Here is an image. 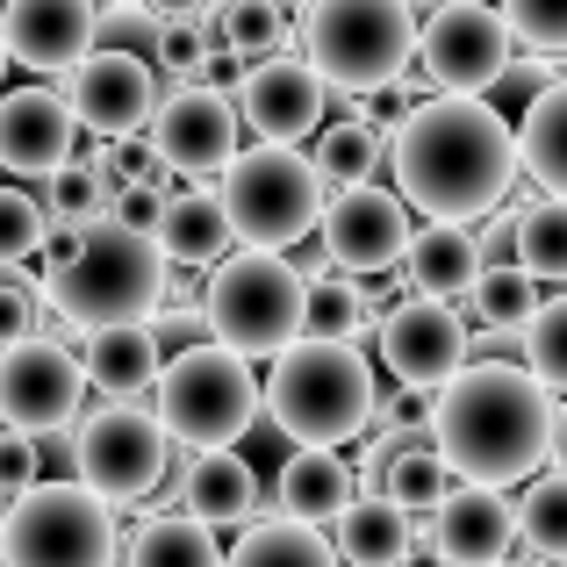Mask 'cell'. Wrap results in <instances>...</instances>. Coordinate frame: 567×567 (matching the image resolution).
<instances>
[{
	"mask_svg": "<svg viewBox=\"0 0 567 567\" xmlns=\"http://www.w3.org/2000/svg\"><path fill=\"white\" fill-rule=\"evenodd\" d=\"M381 166L395 173V202L416 216L467 230L474 216H496L517 181V137L496 101H445L424 94L381 137Z\"/></svg>",
	"mask_w": 567,
	"mask_h": 567,
	"instance_id": "6da1fadb",
	"label": "cell"
},
{
	"mask_svg": "<svg viewBox=\"0 0 567 567\" xmlns=\"http://www.w3.org/2000/svg\"><path fill=\"white\" fill-rule=\"evenodd\" d=\"M424 431H431V453L453 467V482L511 488V482H532V467H546V453L560 445V410L525 367L467 360L431 395Z\"/></svg>",
	"mask_w": 567,
	"mask_h": 567,
	"instance_id": "7a4b0ae2",
	"label": "cell"
},
{
	"mask_svg": "<svg viewBox=\"0 0 567 567\" xmlns=\"http://www.w3.org/2000/svg\"><path fill=\"white\" fill-rule=\"evenodd\" d=\"M374 367L360 346H309L295 338L259 381V416H274L302 453H338L374 431Z\"/></svg>",
	"mask_w": 567,
	"mask_h": 567,
	"instance_id": "3957f363",
	"label": "cell"
},
{
	"mask_svg": "<svg viewBox=\"0 0 567 567\" xmlns=\"http://www.w3.org/2000/svg\"><path fill=\"white\" fill-rule=\"evenodd\" d=\"M43 295L80 338H94V331H123V323H152L173 295V266L158 259L152 237L123 230V223H94L80 259L58 280H43Z\"/></svg>",
	"mask_w": 567,
	"mask_h": 567,
	"instance_id": "277c9868",
	"label": "cell"
},
{
	"mask_svg": "<svg viewBox=\"0 0 567 567\" xmlns=\"http://www.w3.org/2000/svg\"><path fill=\"white\" fill-rule=\"evenodd\" d=\"M302 295L309 274L288 251H230L216 274L202 280L194 309H202V338L237 360H280L302 338Z\"/></svg>",
	"mask_w": 567,
	"mask_h": 567,
	"instance_id": "5b68a950",
	"label": "cell"
},
{
	"mask_svg": "<svg viewBox=\"0 0 567 567\" xmlns=\"http://www.w3.org/2000/svg\"><path fill=\"white\" fill-rule=\"evenodd\" d=\"M416 58L410 0H309L302 8V65L338 94H388Z\"/></svg>",
	"mask_w": 567,
	"mask_h": 567,
	"instance_id": "8992f818",
	"label": "cell"
},
{
	"mask_svg": "<svg viewBox=\"0 0 567 567\" xmlns=\"http://www.w3.org/2000/svg\"><path fill=\"white\" fill-rule=\"evenodd\" d=\"M208 194H216L237 251H288V245H302V237L323 223V202H331V187L317 181V166H309L302 152H280V144L237 152Z\"/></svg>",
	"mask_w": 567,
	"mask_h": 567,
	"instance_id": "52a82bcc",
	"label": "cell"
},
{
	"mask_svg": "<svg viewBox=\"0 0 567 567\" xmlns=\"http://www.w3.org/2000/svg\"><path fill=\"white\" fill-rule=\"evenodd\" d=\"M152 395H158L152 402L158 431L173 445H194V453H237V439L259 424V374L208 338L158 367Z\"/></svg>",
	"mask_w": 567,
	"mask_h": 567,
	"instance_id": "ba28073f",
	"label": "cell"
},
{
	"mask_svg": "<svg viewBox=\"0 0 567 567\" xmlns=\"http://www.w3.org/2000/svg\"><path fill=\"white\" fill-rule=\"evenodd\" d=\"M115 511L80 482H37L0 511V567H115Z\"/></svg>",
	"mask_w": 567,
	"mask_h": 567,
	"instance_id": "9c48e42d",
	"label": "cell"
},
{
	"mask_svg": "<svg viewBox=\"0 0 567 567\" xmlns=\"http://www.w3.org/2000/svg\"><path fill=\"white\" fill-rule=\"evenodd\" d=\"M166 467H181V460H173V439L137 402H101V410H86L80 424H72V482H80L86 496H101L109 511L152 503L158 488H166Z\"/></svg>",
	"mask_w": 567,
	"mask_h": 567,
	"instance_id": "30bf717a",
	"label": "cell"
},
{
	"mask_svg": "<svg viewBox=\"0 0 567 567\" xmlns=\"http://www.w3.org/2000/svg\"><path fill=\"white\" fill-rule=\"evenodd\" d=\"M416 65H424L431 94L488 101V86H503V72L517 65V43L496 0H439L431 22H416Z\"/></svg>",
	"mask_w": 567,
	"mask_h": 567,
	"instance_id": "8fae6325",
	"label": "cell"
},
{
	"mask_svg": "<svg viewBox=\"0 0 567 567\" xmlns=\"http://www.w3.org/2000/svg\"><path fill=\"white\" fill-rule=\"evenodd\" d=\"M86 395V374L72 360V346L58 338H22V346L0 352V424L22 431V439H43V431H72Z\"/></svg>",
	"mask_w": 567,
	"mask_h": 567,
	"instance_id": "7c38bea8",
	"label": "cell"
},
{
	"mask_svg": "<svg viewBox=\"0 0 567 567\" xmlns=\"http://www.w3.org/2000/svg\"><path fill=\"white\" fill-rule=\"evenodd\" d=\"M374 352H381L395 388L439 395L467 367V323H460V309H439V302H416L410 295V302H388L374 317Z\"/></svg>",
	"mask_w": 567,
	"mask_h": 567,
	"instance_id": "4fadbf2b",
	"label": "cell"
},
{
	"mask_svg": "<svg viewBox=\"0 0 567 567\" xmlns=\"http://www.w3.org/2000/svg\"><path fill=\"white\" fill-rule=\"evenodd\" d=\"M323 259L352 280H374V274H395L402 251H410V208L395 202V187H338L323 202Z\"/></svg>",
	"mask_w": 567,
	"mask_h": 567,
	"instance_id": "5bb4252c",
	"label": "cell"
},
{
	"mask_svg": "<svg viewBox=\"0 0 567 567\" xmlns=\"http://www.w3.org/2000/svg\"><path fill=\"white\" fill-rule=\"evenodd\" d=\"M65 109L80 130H94L101 144H137L158 115V72L144 58L123 51H94L65 86Z\"/></svg>",
	"mask_w": 567,
	"mask_h": 567,
	"instance_id": "9a60e30c",
	"label": "cell"
},
{
	"mask_svg": "<svg viewBox=\"0 0 567 567\" xmlns=\"http://www.w3.org/2000/svg\"><path fill=\"white\" fill-rule=\"evenodd\" d=\"M323 109H331V86H323L295 51L259 58V65L245 72V86H237V123H245L259 144H280V152H295L302 137H317Z\"/></svg>",
	"mask_w": 567,
	"mask_h": 567,
	"instance_id": "2e32d148",
	"label": "cell"
},
{
	"mask_svg": "<svg viewBox=\"0 0 567 567\" xmlns=\"http://www.w3.org/2000/svg\"><path fill=\"white\" fill-rule=\"evenodd\" d=\"M237 101L216 86H173L152 115V158L166 173H223L237 158Z\"/></svg>",
	"mask_w": 567,
	"mask_h": 567,
	"instance_id": "e0dca14e",
	"label": "cell"
},
{
	"mask_svg": "<svg viewBox=\"0 0 567 567\" xmlns=\"http://www.w3.org/2000/svg\"><path fill=\"white\" fill-rule=\"evenodd\" d=\"M0 51L22 72H80L94 58V0H8L0 8Z\"/></svg>",
	"mask_w": 567,
	"mask_h": 567,
	"instance_id": "ac0fdd59",
	"label": "cell"
},
{
	"mask_svg": "<svg viewBox=\"0 0 567 567\" xmlns=\"http://www.w3.org/2000/svg\"><path fill=\"white\" fill-rule=\"evenodd\" d=\"M431 525V554L439 567H511L517 546V503L503 488H453Z\"/></svg>",
	"mask_w": 567,
	"mask_h": 567,
	"instance_id": "d6986e66",
	"label": "cell"
},
{
	"mask_svg": "<svg viewBox=\"0 0 567 567\" xmlns=\"http://www.w3.org/2000/svg\"><path fill=\"white\" fill-rule=\"evenodd\" d=\"M72 144H80V123H72L65 94H51V86L0 94V166L8 173L51 181L58 166H72Z\"/></svg>",
	"mask_w": 567,
	"mask_h": 567,
	"instance_id": "ffe728a7",
	"label": "cell"
},
{
	"mask_svg": "<svg viewBox=\"0 0 567 567\" xmlns=\"http://www.w3.org/2000/svg\"><path fill=\"white\" fill-rule=\"evenodd\" d=\"M259 467H251L245 453H194L187 474H181V517L216 539V532H251V517H259Z\"/></svg>",
	"mask_w": 567,
	"mask_h": 567,
	"instance_id": "44dd1931",
	"label": "cell"
},
{
	"mask_svg": "<svg viewBox=\"0 0 567 567\" xmlns=\"http://www.w3.org/2000/svg\"><path fill=\"white\" fill-rule=\"evenodd\" d=\"M360 496V482H352V460L346 453H295L288 467L274 474V488L259 496L266 517H288V525H331L346 503Z\"/></svg>",
	"mask_w": 567,
	"mask_h": 567,
	"instance_id": "7402d4cb",
	"label": "cell"
},
{
	"mask_svg": "<svg viewBox=\"0 0 567 567\" xmlns=\"http://www.w3.org/2000/svg\"><path fill=\"white\" fill-rule=\"evenodd\" d=\"M402 274H410L416 302L460 309L482 280V259H474V230H445V223H424L410 230V251H402Z\"/></svg>",
	"mask_w": 567,
	"mask_h": 567,
	"instance_id": "603a6c76",
	"label": "cell"
},
{
	"mask_svg": "<svg viewBox=\"0 0 567 567\" xmlns=\"http://www.w3.org/2000/svg\"><path fill=\"white\" fill-rule=\"evenodd\" d=\"M72 360H80L86 388H101V402H130V395H144V388L158 381L166 352H158L152 323H123V331H94Z\"/></svg>",
	"mask_w": 567,
	"mask_h": 567,
	"instance_id": "cb8c5ba5",
	"label": "cell"
},
{
	"mask_svg": "<svg viewBox=\"0 0 567 567\" xmlns=\"http://www.w3.org/2000/svg\"><path fill=\"white\" fill-rule=\"evenodd\" d=\"M152 245H158V259H166V266L216 274V266L237 251V237H230V223H223L216 194H166V216H158Z\"/></svg>",
	"mask_w": 567,
	"mask_h": 567,
	"instance_id": "d4e9b609",
	"label": "cell"
},
{
	"mask_svg": "<svg viewBox=\"0 0 567 567\" xmlns=\"http://www.w3.org/2000/svg\"><path fill=\"white\" fill-rule=\"evenodd\" d=\"M511 137H517V173H525L546 202H567V80H554L546 94L525 101Z\"/></svg>",
	"mask_w": 567,
	"mask_h": 567,
	"instance_id": "484cf974",
	"label": "cell"
},
{
	"mask_svg": "<svg viewBox=\"0 0 567 567\" xmlns=\"http://www.w3.org/2000/svg\"><path fill=\"white\" fill-rule=\"evenodd\" d=\"M323 539H331L338 567H395L402 554H410L416 525L395 511V503H381V496H352L346 511L323 525Z\"/></svg>",
	"mask_w": 567,
	"mask_h": 567,
	"instance_id": "4316f807",
	"label": "cell"
},
{
	"mask_svg": "<svg viewBox=\"0 0 567 567\" xmlns=\"http://www.w3.org/2000/svg\"><path fill=\"white\" fill-rule=\"evenodd\" d=\"M309 166H317V181L323 187H367L381 173V130L367 123L360 109L352 115H338V123H323L317 130V158H309Z\"/></svg>",
	"mask_w": 567,
	"mask_h": 567,
	"instance_id": "83f0119b",
	"label": "cell"
},
{
	"mask_svg": "<svg viewBox=\"0 0 567 567\" xmlns=\"http://www.w3.org/2000/svg\"><path fill=\"white\" fill-rule=\"evenodd\" d=\"M223 567H338V554H331V539H323L317 525L266 517V525H251L245 539H237V554Z\"/></svg>",
	"mask_w": 567,
	"mask_h": 567,
	"instance_id": "f1b7e54d",
	"label": "cell"
},
{
	"mask_svg": "<svg viewBox=\"0 0 567 567\" xmlns=\"http://www.w3.org/2000/svg\"><path fill=\"white\" fill-rule=\"evenodd\" d=\"M130 567H223V546L194 517L152 511L137 525V539H130Z\"/></svg>",
	"mask_w": 567,
	"mask_h": 567,
	"instance_id": "f546056e",
	"label": "cell"
},
{
	"mask_svg": "<svg viewBox=\"0 0 567 567\" xmlns=\"http://www.w3.org/2000/svg\"><path fill=\"white\" fill-rule=\"evenodd\" d=\"M288 8L280 0H223L216 8V51H230V58H280L288 51Z\"/></svg>",
	"mask_w": 567,
	"mask_h": 567,
	"instance_id": "4dcf8cb0",
	"label": "cell"
},
{
	"mask_svg": "<svg viewBox=\"0 0 567 567\" xmlns=\"http://www.w3.org/2000/svg\"><path fill=\"white\" fill-rule=\"evenodd\" d=\"M445 496H453V467H445L431 445L388 453V467H381V503H395L402 517H416V511H439Z\"/></svg>",
	"mask_w": 567,
	"mask_h": 567,
	"instance_id": "1f68e13d",
	"label": "cell"
},
{
	"mask_svg": "<svg viewBox=\"0 0 567 567\" xmlns=\"http://www.w3.org/2000/svg\"><path fill=\"white\" fill-rule=\"evenodd\" d=\"M367 331V288L360 280H309L302 295V338L309 346H352Z\"/></svg>",
	"mask_w": 567,
	"mask_h": 567,
	"instance_id": "d6a6232c",
	"label": "cell"
},
{
	"mask_svg": "<svg viewBox=\"0 0 567 567\" xmlns=\"http://www.w3.org/2000/svg\"><path fill=\"white\" fill-rule=\"evenodd\" d=\"M517 274L532 288H567V202H539L517 223Z\"/></svg>",
	"mask_w": 567,
	"mask_h": 567,
	"instance_id": "836d02e7",
	"label": "cell"
},
{
	"mask_svg": "<svg viewBox=\"0 0 567 567\" xmlns=\"http://www.w3.org/2000/svg\"><path fill=\"white\" fill-rule=\"evenodd\" d=\"M539 302H546V295L532 288L517 266H496V274H482V280H474V295H467V309L482 317V331H496V338H525V323L539 317Z\"/></svg>",
	"mask_w": 567,
	"mask_h": 567,
	"instance_id": "e575fe53",
	"label": "cell"
},
{
	"mask_svg": "<svg viewBox=\"0 0 567 567\" xmlns=\"http://www.w3.org/2000/svg\"><path fill=\"white\" fill-rule=\"evenodd\" d=\"M43 223H65V230H94V223H109V202H115V187L109 181H94V173L72 158V166H58L51 181H43Z\"/></svg>",
	"mask_w": 567,
	"mask_h": 567,
	"instance_id": "d590c367",
	"label": "cell"
},
{
	"mask_svg": "<svg viewBox=\"0 0 567 567\" xmlns=\"http://www.w3.org/2000/svg\"><path fill=\"white\" fill-rule=\"evenodd\" d=\"M517 539H525L539 560L567 567V467L539 474V482L525 488V503H517Z\"/></svg>",
	"mask_w": 567,
	"mask_h": 567,
	"instance_id": "8d00e7d4",
	"label": "cell"
},
{
	"mask_svg": "<svg viewBox=\"0 0 567 567\" xmlns=\"http://www.w3.org/2000/svg\"><path fill=\"white\" fill-rule=\"evenodd\" d=\"M517 352H525V374L539 381L546 395H567V295H546L539 317L517 338Z\"/></svg>",
	"mask_w": 567,
	"mask_h": 567,
	"instance_id": "74e56055",
	"label": "cell"
},
{
	"mask_svg": "<svg viewBox=\"0 0 567 567\" xmlns=\"http://www.w3.org/2000/svg\"><path fill=\"white\" fill-rule=\"evenodd\" d=\"M208 58H216V8H208V14H194V22H166V29H158V51H152V72L166 65L173 80L202 86Z\"/></svg>",
	"mask_w": 567,
	"mask_h": 567,
	"instance_id": "f35d334b",
	"label": "cell"
},
{
	"mask_svg": "<svg viewBox=\"0 0 567 567\" xmlns=\"http://www.w3.org/2000/svg\"><path fill=\"white\" fill-rule=\"evenodd\" d=\"M158 29L166 22H158L144 0H109V8H94V51H123V58H144V65H152Z\"/></svg>",
	"mask_w": 567,
	"mask_h": 567,
	"instance_id": "ab89813d",
	"label": "cell"
},
{
	"mask_svg": "<svg viewBox=\"0 0 567 567\" xmlns=\"http://www.w3.org/2000/svg\"><path fill=\"white\" fill-rule=\"evenodd\" d=\"M51 223H43V202L22 187H0V274H14L22 259H37Z\"/></svg>",
	"mask_w": 567,
	"mask_h": 567,
	"instance_id": "60d3db41",
	"label": "cell"
},
{
	"mask_svg": "<svg viewBox=\"0 0 567 567\" xmlns=\"http://www.w3.org/2000/svg\"><path fill=\"white\" fill-rule=\"evenodd\" d=\"M503 29H511V43H525V51L554 58L567 51V0H496Z\"/></svg>",
	"mask_w": 567,
	"mask_h": 567,
	"instance_id": "b9f144b4",
	"label": "cell"
},
{
	"mask_svg": "<svg viewBox=\"0 0 567 567\" xmlns=\"http://www.w3.org/2000/svg\"><path fill=\"white\" fill-rule=\"evenodd\" d=\"M37 309H43V288H29L22 274H0V352L37 338Z\"/></svg>",
	"mask_w": 567,
	"mask_h": 567,
	"instance_id": "7bdbcfd3",
	"label": "cell"
},
{
	"mask_svg": "<svg viewBox=\"0 0 567 567\" xmlns=\"http://www.w3.org/2000/svg\"><path fill=\"white\" fill-rule=\"evenodd\" d=\"M525 216H532V208H525ZM525 216L503 202L496 216L474 230V259H482V274H496V266H517V223H525Z\"/></svg>",
	"mask_w": 567,
	"mask_h": 567,
	"instance_id": "ee69618b",
	"label": "cell"
},
{
	"mask_svg": "<svg viewBox=\"0 0 567 567\" xmlns=\"http://www.w3.org/2000/svg\"><path fill=\"white\" fill-rule=\"evenodd\" d=\"M29 488H37V445L22 431H0V503L29 496Z\"/></svg>",
	"mask_w": 567,
	"mask_h": 567,
	"instance_id": "f6af8a7d",
	"label": "cell"
},
{
	"mask_svg": "<svg viewBox=\"0 0 567 567\" xmlns=\"http://www.w3.org/2000/svg\"><path fill=\"white\" fill-rule=\"evenodd\" d=\"M158 216H166V194H158V187H115L109 223H123V230L152 237V230H158Z\"/></svg>",
	"mask_w": 567,
	"mask_h": 567,
	"instance_id": "bcb514c9",
	"label": "cell"
},
{
	"mask_svg": "<svg viewBox=\"0 0 567 567\" xmlns=\"http://www.w3.org/2000/svg\"><path fill=\"white\" fill-rule=\"evenodd\" d=\"M80 245H86V230H65V223H51V237H43V251H37V259H43V274L58 280L72 259H80Z\"/></svg>",
	"mask_w": 567,
	"mask_h": 567,
	"instance_id": "7dc6e473",
	"label": "cell"
},
{
	"mask_svg": "<svg viewBox=\"0 0 567 567\" xmlns=\"http://www.w3.org/2000/svg\"><path fill=\"white\" fill-rule=\"evenodd\" d=\"M37 445V474L43 467H72V431H43V439H29Z\"/></svg>",
	"mask_w": 567,
	"mask_h": 567,
	"instance_id": "c3c4849f",
	"label": "cell"
},
{
	"mask_svg": "<svg viewBox=\"0 0 567 567\" xmlns=\"http://www.w3.org/2000/svg\"><path fill=\"white\" fill-rule=\"evenodd\" d=\"M144 8H152L158 22H194V14H208V0H144Z\"/></svg>",
	"mask_w": 567,
	"mask_h": 567,
	"instance_id": "681fc988",
	"label": "cell"
},
{
	"mask_svg": "<svg viewBox=\"0 0 567 567\" xmlns=\"http://www.w3.org/2000/svg\"><path fill=\"white\" fill-rule=\"evenodd\" d=\"M395 567H439V554H431V546H416V539H410V554H402Z\"/></svg>",
	"mask_w": 567,
	"mask_h": 567,
	"instance_id": "f907efd6",
	"label": "cell"
},
{
	"mask_svg": "<svg viewBox=\"0 0 567 567\" xmlns=\"http://www.w3.org/2000/svg\"><path fill=\"white\" fill-rule=\"evenodd\" d=\"M8 72H14V65H8V51H0V80H8Z\"/></svg>",
	"mask_w": 567,
	"mask_h": 567,
	"instance_id": "816d5d0a",
	"label": "cell"
},
{
	"mask_svg": "<svg viewBox=\"0 0 567 567\" xmlns=\"http://www.w3.org/2000/svg\"><path fill=\"white\" fill-rule=\"evenodd\" d=\"M560 453H567V431H560Z\"/></svg>",
	"mask_w": 567,
	"mask_h": 567,
	"instance_id": "f5cc1de1",
	"label": "cell"
}]
</instances>
